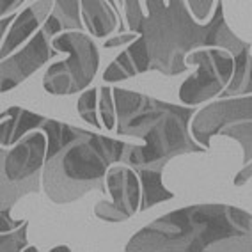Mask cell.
<instances>
[{"mask_svg": "<svg viewBox=\"0 0 252 252\" xmlns=\"http://www.w3.org/2000/svg\"><path fill=\"white\" fill-rule=\"evenodd\" d=\"M96 98H98V91L96 89L86 91V93L80 96V99H78L77 110L84 121H87L89 125L99 128V126H103V123H99L98 117H96Z\"/></svg>", "mask_w": 252, "mask_h": 252, "instance_id": "obj_19", "label": "cell"}, {"mask_svg": "<svg viewBox=\"0 0 252 252\" xmlns=\"http://www.w3.org/2000/svg\"><path fill=\"white\" fill-rule=\"evenodd\" d=\"M45 133L34 131L16 142L11 151L2 149V208L11 210L20 197L37 192L39 171L46 162Z\"/></svg>", "mask_w": 252, "mask_h": 252, "instance_id": "obj_7", "label": "cell"}, {"mask_svg": "<svg viewBox=\"0 0 252 252\" xmlns=\"http://www.w3.org/2000/svg\"><path fill=\"white\" fill-rule=\"evenodd\" d=\"M126 251H252V215L229 204L181 208L142 227L126 243Z\"/></svg>", "mask_w": 252, "mask_h": 252, "instance_id": "obj_2", "label": "cell"}, {"mask_svg": "<svg viewBox=\"0 0 252 252\" xmlns=\"http://www.w3.org/2000/svg\"><path fill=\"white\" fill-rule=\"evenodd\" d=\"M41 130L45 131L46 137H48V151H46V160L61 151L63 148L73 142L75 139L82 135V128L77 126H69L64 125V123H59L55 119H45V123L41 125Z\"/></svg>", "mask_w": 252, "mask_h": 252, "instance_id": "obj_14", "label": "cell"}, {"mask_svg": "<svg viewBox=\"0 0 252 252\" xmlns=\"http://www.w3.org/2000/svg\"><path fill=\"white\" fill-rule=\"evenodd\" d=\"M137 171L130 167H110L107 174V189L112 195V203L101 201L96 206L94 213L98 219L107 222H123L128 220L137 210H140L142 190H140Z\"/></svg>", "mask_w": 252, "mask_h": 252, "instance_id": "obj_10", "label": "cell"}, {"mask_svg": "<svg viewBox=\"0 0 252 252\" xmlns=\"http://www.w3.org/2000/svg\"><path fill=\"white\" fill-rule=\"evenodd\" d=\"M45 123V117L43 116H37L34 112H29V110H22L20 114V119H18V125H16V130H14V135L13 140H11V144H16L20 139L27 135V131L31 130H36V128H41V125Z\"/></svg>", "mask_w": 252, "mask_h": 252, "instance_id": "obj_21", "label": "cell"}, {"mask_svg": "<svg viewBox=\"0 0 252 252\" xmlns=\"http://www.w3.org/2000/svg\"><path fill=\"white\" fill-rule=\"evenodd\" d=\"M22 107H11L7 108L5 112H2V116H7L9 119L2 117V133H0V142H2V148H9L11 140H13L14 130H16V125H18L20 114H22Z\"/></svg>", "mask_w": 252, "mask_h": 252, "instance_id": "obj_22", "label": "cell"}, {"mask_svg": "<svg viewBox=\"0 0 252 252\" xmlns=\"http://www.w3.org/2000/svg\"><path fill=\"white\" fill-rule=\"evenodd\" d=\"M114 99V89L110 87H101L99 89V114H101V119H103V128L107 130H114L116 126V103Z\"/></svg>", "mask_w": 252, "mask_h": 252, "instance_id": "obj_20", "label": "cell"}, {"mask_svg": "<svg viewBox=\"0 0 252 252\" xmlns=\"http://www.w3.org/2000/svg\"><path fill=\"white\" fill-rule=\"evenodd\" d=\"M125 149V142L84 130L78 139L45 162L46 195L57 204H68L94 189L107 192L108 169L114 162H121Z\"/></svg>", "mask_w": 252, "mask_h": 252, "instance_id": "obj_4", "label": "cell"}, {"mask_svg": "<svg viewBox=\"0 0 252 252\" xmlns=\"http://www.w3.org/2000/svg\"><path fill=\"white\" fill-rule=\"evenodd\" d=\"M54 0H34V4L29 5L22 14L16 16L7 36L2 37V59L7 57V54L22 45L41 23L46 22V18L54 11Z\"/></svg>", "mask_w": 252, "mask_h": 252, "instance_id": "obj_11", "label": "cell"}, {"mask_svg": "<svg viewBox=\"0 0 252 252\" xmlns=\"http://www.w3.org/2000/svg\"><path fill=\"white\" fill-rule=\"evenodd\" d=\"M194 107H180L148 98L139 112L117 126V133L142 139L144 146L126 144L125 163L131 169H163L171 158L187 153H204L206 148L195 144L189 131Z\"/></svg>", "mask_w": 252, "mask_h": 252, "instance_id": "obj_3", "label": "cell"}, {"mask_svg": "<svg viewBox=\"0 0 252 252\" xmlns=\"http://www.w3.org/2000/svg\"><path fill=\"white\" fill-rule=\"evenodd\" d=\"M0 222H2V227H0V231L2 233H9V231L16 229V227H20V225H23V222L25 220H13L9 217V210L7 208H2V219H0Z\"/></svg>", "mask_w": 252, "mask_h": 252, "instance_id": "obj_24", "label": "cell"}, {"mask_svg": "<svg viewBox=\"0 0 252 252\" xmlns=\"http://www.w3.org/2000/svg\"><path fill=\"white\" fill-rule=\"evenodd\" d=\"M162 171L157 167H144L137 169V174L140 176L142 183V201H140V212H146L157 203H162L167 199H172L174 194L163 187L162 183Z\"/></svg>", "mask_w": 252, "mask_h": 252, "instance_id": "obj_13", "label": "cell"}, {"mask_svg": "<svg viewBox=\"0 0 252 252\" xmlns=\"http://www.w3.org/2000/svg\"><path fill=\"white\" fill-rule=\"evenodd\" d=\"M27 227L29 222L25 220L23 225L16 227V229L9 231V233H2L0 236V245H2V252H14V251H25L27 247Z\"/></svg>", "mask_w": 252, "mask_h": 252, "instance_id": "obj_18", "label": "cell"}, {"mask_svg": "<svg viewBox=\"0 0 252 252\" xmlns=\"http://www.w3.org/2000/svg\"><path fill=\"white\" fill-rule=\"evenodd\" d=\"M192 133L199 144L210 148L215 135L233 137L243 146V163L252 162V96L220 99L203 108L192 121Z\"/></svg>", "mask_w": 252, "mask_h": 252, "instance_id": "obj_6", "label": "cell"}, {"mask_svg": "<svg viewBox=\"0 0 252 252\" xmlns=\"http://www.w3.org/2000/svg\"><path fill=\"white\" fill-rule=\"evenodd\" d=\"M190 63L197 64V71L187 78L180 89V99L190 107L222 94L233 80L236 66L233 55L229 52L224 54L217 46L192 52Z\"/></svg>", "mask_w": 252, "mask_h": 252, "instance_id": "obj_8", "label": "cell"}, {"mask_svg": "<svg viewBox=\"0 0 252 252\" xmlns=\"http://www.w3.org/2000/svg\"><path fill=\"white\" fill-rule=\"evenodd\" d=\"M61 31H64L61 20L55 14H50L46 22L43 23V29L29 41L25 48H22L13 57L2 59V87H0L2 93H7L13 87H16L20 82L29 78L34 71H37L46 61L61 54L59 50L50 48L52 37Z\"/></svg>", "mask_w": 252, "mask_h": 252, "instance_id": "obj_9", "label": "cell"}, {"mask_svg": "<svg viewBox=\"0 0 252 252\" xmlns=\"http://www.w3.org/2000/svg\"><path fill=\"white\" fill-rule=\"evenodd\" d=\"M14 16H7V18H2V37H5V27H7V25H9L11 23V20H13Z\"/></svg>", "mask_w": 252, "mask_h": 252, "instance_id": "obj_28", "label": "cell"}, {"mask_svg": "<svg viewBox=\"0 0 252 252\" xmlns=\"http://www.w3.org/2000/svg\"><path fill=\"white\" fill-rule=\"evenodd\" d=\"M135 41V34H121V36L110 37V39L105 41V46L112 48V46H119V45H128V43H133Z\"/></svg>", "mask_w": 252, "mask_h": 252, "instance_id": "obj_25", "label": "cell"}, {"mask_svg": "<svg viewBox=\"0 0 252 252\" xmlns=\"http://www.w3.org/2000/svg\"><path fill=\"white\" fill-rule=\"evenodd\" d=\"M137 75V68L133 61H131L128 50L123 52L119 57L114 61L103 73V80L105 82H119V80H126L130 77H135Z\"/></svg>", "mask_w": 252, "mask_h": 252, "instance_id": "obj_17", "label": "cell"}, {"mask_svg": "<svg viewBox=\"0 0 252 252\" xmlns=\"http://www.w3.org/2000/svg\"><path fill=\"white\" fill-rule=\"evenodd\" d=\"M187 2H189L190 9L197 20H206L213 5V0H187ZM117 4H125V0H117Z\"/></svg>", "mask_w": 252, "mask_h": 252, "instance_id": "obj_23", "label": "cell"}, {"mask_svg": "<svg viewBox=\"0 0 252 252\" xmlns=\"http://www.w3.org/2000/svg\"><path fill=\"white\" fill-rule=\"evenodd\" d=\"M146 101V96L140 93H131L126 89H114V103H116V116L117 126L126 123L130 117H133L139 112Z\"/></svg>", "mask_w": 252, "mask_h": 252, "instance_id": "obj_15", "label": "cell"}, {"mask_svg": "<svg viewBox=\"0 0 252 252\" xmlns=\"http://www.w3.org/2000/svg\"><path fill=\"white\" fill-rule=\"evenodd\" d=\"M187 4V0H169V5L163 0H146L149 16H144L139 0H125L128 29L140 34L128 46L137 73L160 71L165 77H174L189 71L185 61L189 52L201 46H220L236 61L233 80L220 98L242 94L252 77L251 45L234 36L225 25L222 0H217L215 14L208 25L195 22Z\"/></svg>", "mask_w": 252, "mask_h": 252, "instance_id": "obj_1", "label": "cell"}, {"mask_svg": "<svg viewBox=\"0 0 252 252\" xmlns=\"http://www.w3.org/2000/svg\"><path fill=\"white\" fill-rule=\"evenodd\" d=\"M108 2H110V5H114V7H119V9H121V5H117V4H116L117 0H108Z\"/></svg>", "mask_w": 252, "mask_h": 252, "instance_id": "obj_30", "label": "cell"}, {"mask_svg": "<svg viewBox=\"0 0 252 252\" xmlns=\"http://www.w3.org/2000/svg\"><path fill=\"white\" fill-rule=\"evenodd\" d=\"M61 251H69V247H66V245H59V247L52 249V252H61Z\"/></svg>", "mask_w": 252, "mask_h": 252, "instance_id": "obj_29", "label": "cell"}, {"mask_svg": "<svg viewBox=\"0 0 252 252\" xmlns=\"http://www.w3.org/2000/svg\"><path fill=\"white\" fill-rule=\"evenodd\" d=\"M251 178H252V162L247 163V165L243 167L242 171L238 172V176L234 178V185H236V187H242V185L247 183Z\"/></svg>", "mask_w": 252, "mask_h": 252, "instance_id": "obj_26", "label": "cell"}, {"mask_svg": "<svg viewBox=\"0 0 252 252\" xmlns=\"http://www.w3.org/2000/svg\"><path fill=\"white\" fill-rule=\"evenodd\" d=\"M54 11L61 23H63L64 31H82L84 23H82V9L78 5V0H54Z\"/></svg>", "mask_w": 252, "mask_h": 252, "instance_id": "obj_16", "label": "cell"}, {"mask_svg": "<svg viewBox=\"0 0 252 252\" xmlns=\"http://www.w3.org/2000/svg\"><path fill=\"white\" fill-rule=\"evenodd\" d=\"M82 20L96 37L110 36L117 27V16L108 0H80Z\"/></svg>", "mask_w": 252, "mask_h": 252, "instance_id": "obj_12", "label": "cell"}, {"mask_svg": "<svg viewBox=\"0 0 252 252\" xmlns=\"http://www.w3.org/2000/svg\"><path fill=\"white\" fill-rule=\"evenodd\" d=\"M22 2H25V0H2V7H0V13H2V16H5L9 11L16 9L18 5H22Z\"/></svg>", "mask_w": 252, "mask_h": 252, "instance_id": "obj_27", "label": "cell"}, {"mask_svg": "<svg viewBox=\"0 0 252 252\" xmlns=\"http://www.w3.org/2000/svg\"><path fill=\"white\" fill-rule=\"evenodd\" d=\"M52 46L59 52H68L69 57L46 69L43 78L46 93L75 94L86 89L99 66V54L93 39L82 31H69L54 37Z\"/></svg>", "mask_w": 252, "mask_h": 252, "instance_id": "obj_5", "label": "cell"}]
</instances>
